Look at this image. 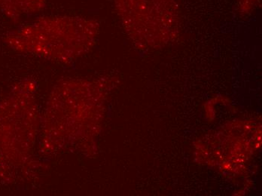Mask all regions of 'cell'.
<instances>
[{
  "label": "cell",
  "mask_w": 262,
  "mask_h": 196,
  "mask_svg": "<svg viewBox=\"0 0 262 196\" xmlns=\"http://www.w3.org/2000/svg\"><path fill=\"white\" fill-rule=\"evenodd\" d=\"M98 23L79 16H47L23 27L9 38L16 49L46 57L67 59L92 42Z\"/></svg>",
  "instance_id": "obj_1"
},
{
  "label": "cell",
  "mask_w": 262,
  "mask_h": 196,
  "mask_svg": "<svg viewBox=\"0 0 262 196\" xmlns=\"http://www.w3.org/2000/svg\"><path fill=\"white\" fill-rule=\"evenodd\" d=\"M114 7L136 38L167 34L177 28L181 14L178 0H114Z\"/></svg>",
  "instance_id": "obj_2"
},
{
  "label": "cell",
  "mask_w": 262,
  "mask_h": 196,
  "mask_svg": "<svg viewBox=\"0 0 262 196\" xmlns=\"http://www.w3.org/2000/svg\"><path fill=\"white\" fill-rule=\"evenodd\" d=\"M48 0H0V11L13 20L34 15L46 8Z\"/></svg>",
  "instance_id": "obj_3"
},
{
  "label": "cell",
  "mask_w": 262,
  "mask_h": 196,
  "mask_svg": "<svg viewBox=\"0 0 262 196\" xmlns=\"http://www.w3.org/2000/svg\"><path fill=\"white\" fill-rule=\"evenodd\" d=\"M238 12L249 14L255 12L261 4V0H236Z\"/></svg>",
  "instance_id": "obj_4"
}]
</instances>
